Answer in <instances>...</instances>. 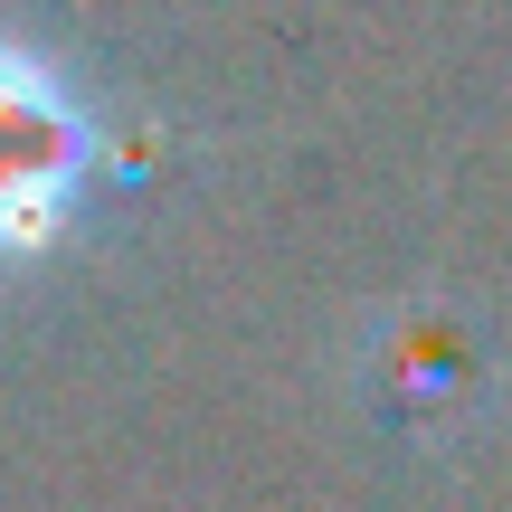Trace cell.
Masks as SVG:
<instances>
[{"mask_svg":"<svg viewBox=\"0 0 512 512\" xmlns=\"http://www.w3.org/2000/svg\"><path fill=\"white\" fill-rule=\"evenodd\" d=\"M143 181V143L38 29L0 19V294L48 275L114 190Z\"/></svg>","mask_w":512,"mask_h":512,"instance_id":"cell-1","label":"cell"}]
</instances>
